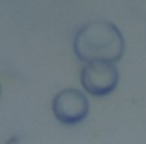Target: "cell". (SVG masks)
<instances>
[{
    "mask_svg": "<svg viewBox=\"0 0 146 144\" xmlns=\"http://www.w3.org/2000/svg\"><path fill=\"white\" fill-rule=\"evenodd\" d=\"M124 36L109 21L86 23L73 38V52L81 62L116 64L124 56Z\"/></svg>",
    "mask_w": 146,
    "mask_h": 144,
    "instance_id": "6da1fadb",
    "label": "cell"
},
{
    "mask_svg": "<svg viewBox=\"0 0 146 144\" xmlns=\"http://www.w3.org/2000/svg\"><path fill=\"white\" fill-rule=\"evenodd\" d=\"M118 68L109 62H92L86 64L81 71V84L88 96L103 98L114 92L118 86Z\"/></svg>",
    "mask_w": 146,
    "mask_h": 144,
    "instance_id": "7a4b0ae2",
    "label": "cell"
},
{
    "mask_svg": "<svg viewBox=\"0 0 146 144\" xmlns=\"http://www.w3.org/2000/svg\"><path fill=\"white\" fill-rule=\"evenodd\" d=\"M88 98L81 90L66 88L58 92L52 99V112L54 118L62 125H77L88 116Z\"/></svg>",
    "mask_w": 146,
    "mask_h": 144,
    "instance_id": "3957f363",
    "label": "cell"
}]
</instances>
